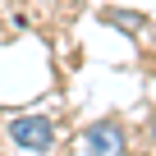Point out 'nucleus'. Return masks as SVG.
<instances>
[{"label":"nucleus","instance_id":"7ed1b4c3","mask_svg":"<svg viewBox=\"0 0 156 156\" xmlns=\"http://www.w3.org/2000/svg\"><path fill=\"white\" fill-rule=\"evenodd\" d=\"M101 23L124 28V32H142V28H147V19H142V14H129V9H101Z\"/></svg>","mask_w":156,"mask_h":156},{"label":"nucleus","instance_id":"f03ea898","mask_svg":"<svg viewBox=\"0 0 156 156\" xmlns=\"http://www.w3.org/2000/svg\"><path fill=\"white\" fill-rule=\"evenodd\" d=\"M83 156H129V138L119 119H92L83 129Z\"/></svg>","mask_w":156,"mask_h":156},{"label":"nucleus","instance_id":"f257e3e1","mask_svg":"<svg viewBox=\"0 0 156 156\" xmlns=\"http://www.w3.org/2000/svg\"><path fill=\"white\" fill-rule=\"evenodd\" d=\"M9 142L28 156H46L55 147V119L51 115H14L9 119Z\"/></svg>","mask_w":156,"mask_h":156},{"label":"nucleus","instance_id":"20e7f679","mask_svg":"<svg viewBox=\"0 0 156 156\" xmlns=\"http://www.w3.org/2000/svg\"><path fill=\"white\" fill-rule=\"evenodd\" d=\"M151 138H156V119H151Z\"/></svg>","mask_w":156,"mask_h":156}]
</instances>
